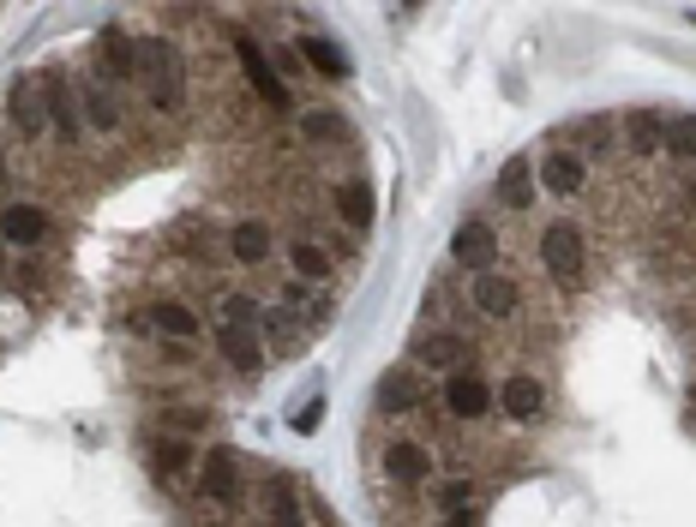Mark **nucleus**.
<instances>
[{
	"mask_svg": "<svg viewBox=\"0 0 696 527\" xmlns=\"http://www.w3.org/2000/svg\"><path fill=\"white\" fill-rule=\"evenodd\" d=\"M157 330L169 342H193L198 336V312H193V306H181V300H162L157 306Z\"/></svg>",
	"mask_w": 696,
	"mask_h": 527,
	"instance_id": "obj_21",
	"label": "nucleus"
},
{
	"mask_svg": "<svg viewBox=\"0 0 696 527\" xmlns=\"http://www.w3.org/2000/svg\"><path fill=\"white\" fill-rule=\"evenodd\" d=\"M625 138H630V150H661V114H630L625 121Z\"/></svg>",
	"mask_w": 696,
	"mask_h": 527,
	"instance_id": "obj_26",
	"label": "nucleus"
},
{
	"mask_svg": "<svg viewBox=\"0 0 696 527\" xmlns=\"http://www.w3.org/2000/svg\"><path fill=\"white\" fill-rule=\"evenodd\" d=\"M264 522H271V527H300V522H307L300 492H295L288 473H271V480H264Z\"/></svg>",
	"mask_w": 696,
	"mask_h": 527,
	"instance_id": "obj_10",
	"label": "nucleus"
},
{
	"mask_svg": "<svg viewBox=\"0 0 696 527\" xmlns=\"http://www.w3.org/2000/svg\"><path fill=\"white\" fill-rule=\"evenodd\" d=\"M414 359H421V366H433V371L463 366V359H468V342H463V336H421V342H414Z\"/></svg>",
	"mask_w": 696,
	"mask_h": 527,
	"instance_id": "obj_18",
	"label": "nucleus"
},
{
	"mask_svg": "<svg viewBox=\"0 0 696 527\" xmlns=\"http://www.w3.org/2000/svg\"><path fill=\"white\" fill-rule=\"evenodd\" d=\"M540 180H547V186L559 192V198H577V192L589 186V169H582L571 150H552V157L540 162Z\"/></svg>",
	"mask_w": 696,
	"mask_h": 527,
	"instance_id": "obj_15",
	"label": "nucleus"
},
{
	"mask_svg": "<svg viewBox=\"0 0 696 527\" xmlns=\"http://www.w3.org/2000/svg\"><path fill=\"white\" fill-rule=\"evenodd\" d=\"M661 145L673 150L678 162L696 157V114H673V121H661Z\"/></svg>",
	"mask_w": 696,
	"mask_h": 527,
	"instance_id": "obj_22",
	"label": "nucleus"
},
{
	"mask_svg": "<svg viewBox=\"0 0 696 527\" xmlns=\"http://www.w3.org/2000/svg\"><path fill=\"white\" fill-rule=\"evenodd\" d=\"M0 288H7V240H0Z\"/></svg>",
	"mask_w": 696,
	"mask_h": 527,
	"instance_id": "obj_30",
	"label": "nucleus"
},
{
	"mask_svg": "<svg viewBox=\"0 0 696 527\" xmlns=\"http://www.w3.org/2000/svg\"><path fill=\"white\" fill-rule=\"evenodd\" d=\"M217 348H223V359H229V366H240V371H252V366L264 359L259 324H229V318H223V324H217Z\"/></svg>",
	"mask_w": 696,
	"mask_h": 527,
	"instance_id": "obj_12",
	"label": "nucleus"
},
{
	"mask_svg": "<svg viewBox=\"0 0 696 527\" xmlns=\"http://www.w3.org/2000/svg\"><path fill=\"white\" fill-rule=\"evenodd\" d=\"M288 264H295V276H307V282L331 276V259H324V247H312V240H295V252H288Z\"/></svg>",
	"mask_w": 696,
	"mask_h": 527,
	"instance_id": "obj_25",
	"label": "nucleus"
},
{
	"mask_svg": "<svg viewBox=\"0 0 696 527\" xmlns=\"http://www.w3.org/2000/svg\"><path fill=\"white\" fill-rule=\"evenodd\" d=\"M138 84H145L150 108H181L186 102V67L181 55H174V43H162V36H145L138 43Z\"/></svg>",
	"mask_w": 696,
	"mask_h": 527,
	"instance_id": "obj_1",
	"label": "nucleus"
},
{
	"mask_svg": "<svg viewBox=\"0 0 696 527\" xmlns=\"http://www.w3.org/2000/svg\"><path fill=\"white\" fill-rule=\"evenodd\" d=\"M499 408L511 420H535L540 408H547V390H540V378H528V371H516V378H504L499 390Z\"/></svg>",
	"mask_w": 696,
	"mask_h": 527,
	"instance_id": "obj_14",
	"label": "nucleus"
},
{
	"mask_svg": "<svg viewBox=\"0 0 696 527\" xmlns=\"http://www.w3.org/2000/svg\"><path fill=\"white\" fill-rule=\"evenodd\" d=\"M540 264L552 270L559 288H577L582 264H589V240H582V228L577 222H552L547 234H540Z\"/></svg>",
	"mask_w": 696,
	"mask_h": 527,
	"instance_id": "obj_2",
	"label": "nucleus"
},
{
	"mask_svg": "<svg viewBox=\"0 0 696 527\" xmlns=\"http://www.w3.org/2000/svg\"><path fill=\"white\" fill-rule=\"evenodd\" d=\"M336 210H343L354 228H373V186H366V180H349V186L336 192Z\"/></svg>",
	"mask_w": 696,
	"mask_h": 527,
	"instance_id": "obj_23",
	"label": "nucleus"
},
{
	"mask_svg": "<svg viewBox=\"0 0 696 527\" xmlns=\"http://www.w3.org/2000/svg\"><path fill=\"white\" fill-rule=\"evenodd\" d=\"M450 259L468 264V270H487L499 259V234H492V222H463L457 234H450Z\"/></svg>",
	"mask_w": 696,
	"mask_h": 527,
	"instance_id": "obj_6",
	"label": "nucleus"
},
{
	"mask_svg": "<svg viewBox=\"0 0 696 527\" xmlns=\"http://www.w3.org/2000/svg\"><path fill=\"white\" fill-rule=\"evenodd\" d=\"M516 306H523L516 282H511V276H492V270H480V276H475V312H487V318H511Z\"/></svg>",
	"mask_w": 696,
	"mask_h": 527,
	"instance_id": "obj_11",
	"label": "nucleus"
},
{
	"mask_svg": "<svg viewBox=\"0 0 696 527\" xmlns=\"http://www.w3.org/2000/svg\"><path fill=\"white\" fill-rule=\"evenodd\" d=\"M0 174H7V162H0Z\"/></svg>",
	"mask_w": 696,
	"mask_h": 527,
	"instance_id": "obj_31",
	"label": "nucleus"
},
{
	"mask_svg": "<svg viewBox=\"0 0 696 527\" xmlns=\"http://www.w3.org/2000/svg\"><path fill=\"white\" fill-rule=\"evenodd\" d=\"M378 396H385V408H390V414H402V408H409V402H414L409 378H385V390H378Z\"/></svg>",
	"mask_w": 696,
	"mask_h": 527,
	"instance_id": "obj_27",
	"label": "nucleus"
},
{
	"mask_svg": "<svg viewBox=\"0 0 696 527\" xmlns=\"http://www.w3.org/2000/svg\"><path fill=\"white\" fill-rule=\"evenodd\" d=\"M198 492H205L210 504H240L247 480H240V456H235V449H210V456L198 461Z\"/></svg>",
	"mask_w": 696,
	"mask_h": 527,
	"instance_id": "obj_3",
	"label": "nucleus"
},
{
	"mask_svg": "<svg viewBox=\"0 0 696 527\" xmlns=\"http://www.w3.org/2000/svg\"><path fill=\"white\" fill-rule=\"evenodd\" d=\"M223 318H229V324H259V306H252L247 294H235V300L223 306Z\"/></svg>",
	"mask_w": 696,
	"mask_h": 527,
	"instance_id": "obj_28",
	"label": "nucleus"
},
{
	"mask_svg": "<svg viewBox=\"0 0 696 527\" xmlns=\"http://www.w3.org/2000/svg\"><path fill=\"white\" fill-rule=\"evenodd\" d=\"M7 108L19 121V133H43L48 126V96H43V79H19L7 90Z\"/></svg>",
	"mask_w": 696,
	"mask_h": 527,
	"instance_id": "obj_9",
	"label": "nucleus"
},
{
	"mask_svg": "<svg viewBox=\"0 0 696 527\" xmlns=\"http://www.w3.org/2000/svg\"><path fill=\"white\" fill-rule=\"evenodd\" d=\"M79 114L96 126V133H115V126H121V108L109 102V90H84V96H79Z\"/></svg>",
	"mask_w": 696,
	"mask_h": 527,
	"instance_id": "obj_24",
	"label": "nucleus"
},
{
	"mask_svg": "<svg viewBox=\"0 0 696 527\" xmlns=\"http://www.w3.org/2000/svg\"><path fill=\"white\" fill-rule=\"evenodd\" d=\"M385 473H390V480L421 485L426 473H433V456H426L421 444H390V449H385Z\"/></svg>",
	"mask_w": 696,
	"mask_h": 527,
	"instance_id": "obj_17",
	"label": "nucleus"
},
{
	"mask_svg": "<svg viewBox=\"0 0 696 527\" xmlns=\"http://www.w3.org/2000/svg\"><path fill=\"white\" fill-rule=\"evenodd\" d=\"M300 60H312L319 79H349V55L336 43H324V36H300Z\"/></svg>",
	"mask_w": 696,
	"mask_h": 527,
	"instance_id": "obj_19",
	"label": "nucleus"
},
{
	"mask_svg": "<svg viewBox=\"0 0 696 527\" xmlns=\"http://www.w3.org/2000/svg\"><path fill=\"white\" fill-rule=\"evenodd\" d=\"M43 96H48V126L60 133V145H72V138H79V126H84V114H79V96H72V84L48 72V79H43Z\"/></svg>",
	"mask_w": 696,
	"mask_h": 527,
	"instance_id": "obj_7",
	"label": "nucleus"
},
{
	"mask_svg": "<svg viewBox=\"0 0 696 527\" xmlns=\"http://www.w3.org/2000/svg\"><path fill=\"white\" fill-rule=\"evenodd\" d=\"M235 55H240V72H247V84L259 90V96L271 102V108H288V90H283V79L271 72V60H264V48L252 43V36H240Z\"/></svg>",
	"mask_w": 696,
	"mask_h": 527,
	"instance_id": "obj_4",
	"label": "nucleus"
},
{
	"mask_svg": "<svg viewBox=\"0 0 696 527\" xmlns=\"http://www.w3.org/2000/svg\"><path fill=\"white\" fill-rule=\"evenodd\" d=\"M96 60H103V72L115 84L138 79V43L121 31V24H103V36H96Z\"/></svg>",
	"mask_w": 696,
	"mask_h": 527,
	"instance_id": "obj_5",
	"label": "nucleus"
},
{
	"mask_svg": "<svg viewBox=\"0 0 696 527\" xmlns=\"http://www.w3.org/2000/svg\"><path fill=\"white\" fill-rule=\"evenodd\" d=\"M499 204H504V210H528V204H535V169H528L523 157L504 162V174H499Z\"/></svg>",
	"mask_w": 696,
	"mask_h": 527,
	"instance_id": "obj_16",
	"label": "nucleus"
},
{
	"mask_svg": "<svg viewBox=\"0 0 696 527\" xmlns=\"http://www.w3.org/2000/svg\"><path fill=\"white\" fill-rule=\"evenodd\" d=\"M229 252H235V264H264V252H271V228L264 222H235Z\"/></svg>",
	"mask_w": 696,
	"mask_h": 527,
	"instance_id": "obj_20",
	"label": "nucleus"
},
{
	"mask_svg": "<svg viewBox=\"0 0 696 527\" xmlns=\"http://www.w3.org/2000/svg\"><path fill=\"white\" fill-rule=\"evenodd\" d=\"M157 456H162V473H181V468H186V456H193V449H186V444H162Z\"/></svg>",
	"mask_w": 696,
	"mask_h": 527,
	"instance_id": "obj_29",
	"label": "nucleus"
},
{
	"mask_svg": "<svg viewBox=\"0 0 696 527\" xmlns=\"http://www.w3.org/2000/svg\"><path fill=\"white\" fill-rule=\"evenodd\" d=\"M0 240H7V247H43L48 216L36 210V204H7V210H0Z\"/></svg>",
	"mask_w": 696,
	"mask_h": 527,
	"instance_id": "obj_8",
	"label": "nucleus"
},
{
	"mask_svg": "<svg viewBox=\"0 0 696 527\" xmlns=\"http://www.w3.org/2000/svg\"><path fill=\"white\" fill-rule=\"evenodd\" d=\"M445 408H450L457 420H480V414L492 408V390L475 378V371H457V378L445 383Z\"/></svg>",
	"mask_w": 696,
	"mask_h": 527,
	"instance_id": "obj_13",
	"label": "nucleus"
}]
</instances>
